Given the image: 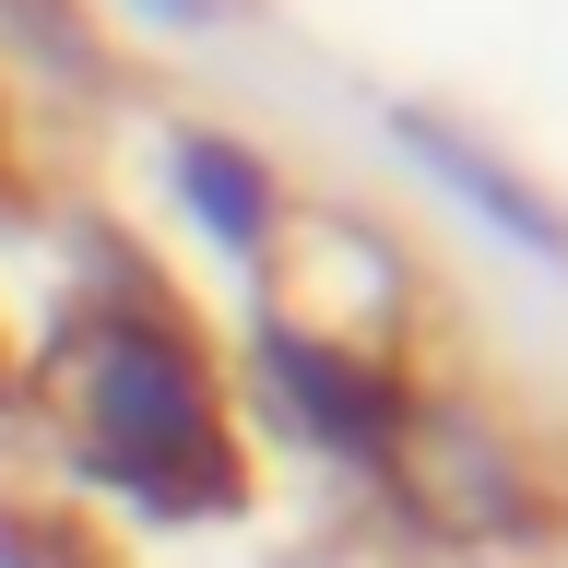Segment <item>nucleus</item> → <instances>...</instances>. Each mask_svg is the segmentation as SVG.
<instances>
[{"instance_id": "f257e3e1", "label": "nucleus", "mask_w": 568, "mask_h": 568, "mask_svg": "<svg viewBox=\"0 0 568 568\" xmlns=\"http://www.w3.org/2000/svg\"><path fill=\"white\" fill-rule=\"evenodd\" d=\"M83 390H95V426L119 474L154 497H225L237 462H225V426H213V390H202V355L178 344L154 308H95L83 320Z\"/></svg>"}, {"instance_id": "f03ea898", "label": "nucleus", "mask_w": 568, "mask_h": 568, "mask_svg": "<svg viewBox=\"0 0 568 568\" xmlns=\"http://www.w3.org/2000/svg\"><path fill=\"white\" fill-rule=\"evenodd\" d=\"M403 142H415L426 166H450L462 190H474V202L497 213V225H521L532 248H557V261H568V225H557V213H545V202H521V190H509V178H497V166H474V142H450V131H438V119H403Z\"/></svg>"}, {"instance_id": "7ed1b4c3", "label": "nucleus", "mask_w": 568, "mask_h": 568, "mask_svg": "<svg viewBox=\"0 0 568 568\" xmlns=\"http://www.w3.org/2000/svg\"><path fill=\"white\" fill-rule=\"evenodd\" d=\"M178 166H190L202 213H225V237H261V178H248V154H225V142H190Z\"/></svg>"}, {"instance_id": "20e7f679", "label": "nucleus", "mask_w": 568, "mask_h": 568, "mask_svg": "<svg viewBox=\"0 0 568 568\" xmlns=\"http://www.w3.org/2000/svg\"><path fill=\"white\" fill-rule=\"evenodd\" d=\"M154 12H178V24H190V12H202V0H154Z\"/></svg>"}]
</instances>
